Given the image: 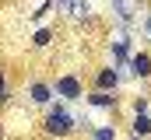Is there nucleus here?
Masks as SVG:
<instances>
[{"label":"nucleus","instance_id":"obj_1","mask_svg":"<svg viewBox=\"0 0 151 140\" xmlns=\"http://www.w3.org/2000/svg\"><path fill=\"white\" fill-rule=\"evenodd\" d=\"M77 126H74V116H70V109L67 105H46V119H42V133L46 137H70Z\"/></svg>","mask_w":151,"mask_h":140},{"label":"nucleus","instance_id":"obj_2","mask_svg":"<svg viewBox=\"0 0 151 140\" xmlns=\"http://www.w3.org/2000/svg\"><path fill=\"white\" fill-rule=\"evenodd\" d=\"M49 88H53V95L63 98V102H84V81H81L77 74H60Z\"/></svg>","mask_w":151,"mask_h":140},{"label":"nucleus","instance_id":"obj_3","mask_svg":"<svg viewBox=\"0 0 151 140\" xmlns=\"http://www.w3.org/2000/svg\"><path fill=\"white\" fill-rule=\"evenodd\" d=\"M25 91H28V102L32 105H42V109L53 105V88H49V81H28Z\"/></svg>","mask_w":151,"mask_h":140},{"label":"nucleus","instance_id":"obj_4","mask_svg":"<svg viewBox=\"0 0 151 140\" xmlns=\"http://www.w3.org/2000/svg\"><path fill=\"white\" fill-rule=\"evenodd\" d=\"M119 81H123L119 67H102L99 74H95V91H116Z\"/></svg>","mask_w":151,"mask_h":140},{"label":"nucleus","instance_id":"obj_5","mask_svg":"<svg viewBox=\"0 0 151 140\" xmlns=\"http://www.w3.org/2000/svg\"><path fill=\"white\" fill-rule=\"evenodd\" d=\"M84 102L95 105V109H106V112H116V91H84Z\"/></svg>","mask_w":151,"mask_h":140},{"label":"nucleus","instance_id":"obj_6","mask_svg":"<svg viewBox=\"0 0 151 140\" xmlns=\"http://www.w3.org/2000/svg\"><path fill=\"white\" fill-rule=\"evenodd\" d=\"M127 67L134 77H141V81H148L151 77V53H134L130 60H127Z\"/></svg>","mask_w":151,"mask_h":140},{"label":"nucleus","instance_id":"obj_7","mask_svg":"<svg viewBox=\"0 0 151 140\" xmlns=\"http://www.w3.org/2000/svg\"><path fill=\"white\" fill-rule=\"evenodd\" d=\"M134 56V46L130 39H116L113 42V67H127V60Z\"/></svg>","mask_w":151,"mask_h":140},{"label":"nucleus","instance_id":"obj_8","mask_svg":"<svg viewBox=\"0 0 151 140\" xmlns=\"http://www.w3.org/2000/svg\"><path fill=\"white\" fill-rule=\"evenodd\" d=\"M130 130H134V137H151V119H148V112H137L134 123H130Z\"/></svg>","mask_w":151,"mask_h":140},{"label":"nucleus","instance_id":"obj_9","mask_svg":"<svg viewBox=\"0 0 151 140\" xmlns=\"http://www.w3.org/2000/svg\"><path fill=\"white\" fill-rule=\"evenodd\" d=\"M88 133H91V140H119V137H116V126H113V123H102V126H91Z\"/></svg>","mask_w":151,"mask_h":140},{"label":"nucleus","instance_id":"obj_10","mask_svg":"<svg viewBox=\"0 0 151 140\" xmlns=\"http://www.w3.org/2000/svg\"><path fill=\"white\" fill-rule=\"evenodd\" d=\"M63 14H70L74 21H84V18H88V0H70Z\"/></svg>","mask_w":151,"mask_h":140},{"label":"nucleus","instance_id":"obj_11","mask_svg":"<svg viewBox=\"0 0 151 140\" xmlns=\"http://www.w3.org/2000/svg\"><path fill=\"white\" fill-rule=\"evenodd\" d=\"M53 39H56V28H39V32L32 35V46H35V49H46Z\"/></svg>","mask_w":151,"mask_h":140},{"label":"nucleus","instance_id":"obj_12","mask_svg":"<svg viewBox=\"0 0 151 140\" xmlns=\"http://www.w3.org/2000/svg\"><path fill=\"white\" fill-rule=\"evenodd\" d=\"M49 11H53V0H42V4H39V7L32 11V14H28V18H32V21H42V18H46Z\"/></svg>","mask_w":151,"mask_h":140},{"label":"nucleus","instance_id":"obj_13","mask_svg":"<svg viewBox=\"0 0 151 140\" xmlns=\"http://www.w3.org/2000/svg\"><path fill=\"white\" fill-rule=\"evenodd\" d=\"M11 102V88H7V74L0 70V105H7Z\"/></svg>","mask_w":151,"mask_h":140},{"label":"nucleus","instance_id":"obj_14","mask_svg":"<svg viewBox=\"0 0 151 140\" xmlns=\"http://www.w3.org/2000/svg\"><path fill=\"white\" fill-rule=\"evenodd\" d=\"M134 112H148V98H134Z\"/></svg>","mask_w":151,"mask_h":140},{"label":"nucleus","instance_id":"obj_15","mask_svg":"<svg viewBox=\"0 0 151 140\" xmlns=\"http://www.w3.org/2000/svg\"><path fill=\"white\" fill-rule=\"evenodd\" d=\"M144 35L151 39V11H148V18H144Z\"/></svg>","mask_w":151,"mask_h":140},{"label":"nucleus","instance_id":"obj_16","mask_svg":"<svg viewBox=\"0 0 151 140\" xmlns=\"http://www.w3.org/2000/svg\"><path fill=\"white\" fill-rule=\"evenodd\" d=\"M130 140H144V137H130Z\"/></svg>","mask_w":151,"mask_h":140},{"label":"nucleus","instance_id":"obj_17","mask_svg":"<svg viewBox=\"0 0 151 140\" xmlns=\"http://www.w3.org/2000/svg\"><path fill=\"white\" fill-rule=\"evenodd\" d=\"M0 137H4V133H0Z\"/></svg>","mask_w":151,"mask_h":140}]
</instances>
